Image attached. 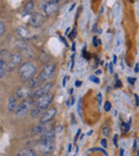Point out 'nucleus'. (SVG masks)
Returning a JSON list of instances; mask_svg holds the SVG:
<instances>
[{
    "label": "nucleus",
    "mask_w": 139,
    "mask_h": 156,
    "mask_svg": "<svg viewBox=\"0 0 139 156\" xmlns=\"http://www.w3.org/2000/svg\"><path fill=\"white\" fill-rule=\"evenodd\" d=\"M18 75L23 80H29L37 73V67L33 63L31 62H24L20 65L17 69Z\"/></svg>",
    "instance_id": "nucleus-1"
},
{
    "label": "nucleus",
    "mask_w": 139,
    "mask_h": 156,
    "mask_svg": "<svg viewBox=\"0 0 139 156\" xmlns=\"http://www.w3.org/2000/svg\"><path fill=\"white\" fill-rule=\"evenodd\" d=\"M52 88V83H43L41 87H39L37 89H35L34 91H32L31 93L30 98L32 100H37V98H41V96H44L46 94L49 93L50 89Z\"/></svg>",
    "instance_id": "nucleus-2"
},
{
    "label": "nucleus",
    "mask_w": 139,
    "mask_h": 156,
    "mask_svg": "<svg viewBox=\"0 0 139 156\" xmlns=\"http://www.w3.org/2000/svg\"><path fill=\"white\" fill-rule=\"evenodd\" d=\"M23 62V57L18 51H15L10 56L8 63V71H14L17 66H20Z\"/></svg>",
    "instance_id": "nucleus-3"
},
{
    "label": "nucleus",
    "mask_w": 139,
    "mask_h": 156,
    "mask_svg": "<svg viewBox=\"0 0 139 156\" xmlns=\"http://www.w3.org/2000/svg\"><path fill=\"white\" fill-rule=\"evenodd\" d=\"M52 98H54V94H46V95L44 96H41V98H37V101L34 102V106L37 107V108L42 109V110H45V109H47L48 107H49L50 103H52Z\"/></svg>",
    "instance_id": "nucleus-4"
},
{
    "label": "nucleus",
    "mask_w": 139,
    "mask_h": 156,
    "mask_svg": "<svg viewBox=\"0 0 139 156\" xmlns=\"http://www.w3.org/2000/svg\"><path fill=\"white\" fill-rule=\"evenodd\" d=\"M15 48L20 55H25L27 58H32L33 57V51L31 49V47L26 43L25 41L20 40V41H17L15 43Z\"/></svg>",
    "instance_id": "nucleus-5"
},
{
    "label": "nucleus",
    "mask_w": 139,
    "mask_h": 156,
    "mask_svg": "<svg viewBox=\"0 0 139 156\" xmlns=\"http://www.w3.org/2000/svg\"><path fill=\"white\" fill-rule=\"evenodd\" d=\"M57 115V109L55 107H48L47 109L43 111L42 115L40 117V123L41 124H47L56 117Z\"/></svg>",
    "instance_id": "nucleus-6"
},
{
    "label": "nucleus",
    "mask_w": 139,
    "mask_h": 156,
    "mask_svg": "<svg viewBox=\"0 0 139 156\" xmlns=\"http://www.w3.org/2000/svg\"><path fill=\"white\" fill-rule=\"evenodd\" d=\"M55 71H56V65L55 64H46L45 66L42 67V69L40 71L39 76L43 79V81L48 80L52 75H54Z\"/></svg>",
    "instance_id": "nucleus-7"
},
{
    "label": "nucleus",
    "mask_w": 139,
    "mask_h": 156,
    "mask_svg": "<svg viewBox=\"0 0 139 156\" xmlns=\"http://www.w3.org/2000/svg\"><path fill=\"white\" fill-rule=\"evenodd\" d=\"M33 105V100H23V102L20 104H18L17 108L15 110V113L17 115H25L26 112H28L29 110L31 109Z\"/></svg>",
    "instance_id": "nucleus-8"
},
{
    "label": "nucleus",
    "mask_w": 139,
    "mask_h": 156,
    "mask_svg": "<svg viewBox=\"0 0 139 156\" xmlns=\"http://www.w3.org/2000/svg\"><path fill=\"white\" fill-rule=\"evenodd\" d=\"M42 8H43V12L46 16H52L58 11V3L49 0V1H45L42 5Z\"/></svg>",
    "instance_id": "nucleus-9"
},
{
    "label": "nucleus",
    "mask_w": 139,
    "mask_h": 156,
    "mask_svg": "<svg viewBox=\"0 0 139 156\" xmlns=\"http://www.w3.org/2000/svg\"><path fill=\"white\" fill-rule=\"evenodd\" d=\"M44 23V16L41 13H32L29 18V26L33 27V28H39L42 26V24Z\"/></svg>",
    "instance_id": "nucleus-10"
},
{
    "label": "nucleus",
    "mask_w": 139,
    "mask_h": 156,
    "mask_svg": "<svg viewBox=\"0 0 139 156\" xmlns=\"http://www.w3.org/2000/svg\"><path fill=\"white\" fill-rule=\"evenodd\" d=\"M54 140L52 141H40V143L37 144V147H39L40 152L43 154H49L52 152L54 150Z\"/></svg>",
    "instance_id": "nucleus-11"
},
{
    "label": "nucleus",
    "mask_w": 139,
    "mask_h": 156,
    "mask_svg": "<svg viewBox=\"0 0 139 156\" xmlns=\"http://www.w3.org/2000/svg\"><path fill=\"white\" fill-rule=\"evenodd\" d=\"M55 135H56V129H55L52 126L46 127L45 130L41 134L40 141H52V140H54Z\"/></svg>",
    "instance_id": "nucleus-12"
},
{
    "label": "nucleus",
    "mask_w": 139,
    "mask_h": 156,
    "mask_svg": "<svg viewBox=\"0 0 139 156\" xmlns=\"http://www.w3.org/2000/svg\"><path fill=\"white\" fill-rule=\"evenodd\" d=\"M31 93L32 91L29 87H20L16 90V98L20 100H27L28 98H30Z\"/></svg>",
    "instance_id": "nucleus-13"
},
{
    "label": "nucleus",
    "mask_w": 139,
    "mask_h": 156,
    "mask_svg": "<svg viewBox=\"0 0 139 156\" xmlns=\"http://www.w3.org/2000/svg\"><path fill=\"white\" fill-rule=\"evenodd\" d=\"M43 83H44L43 79H42L39 75L33 76L31 79H29L28 80V87L30 88V89H37V88L41 87Z\"/></svg>",
    "instance_id": "nucleus-14"
},
{
    "label": "nucleus",
    "mask_w": 139,
    "mask_h": 156,
    "mask_svg": "<svg viewBox=\"0 0 139 156\" xmlns=\"http://www.w3.org/2000/svg\"><path fill=\"white\" fill-rule=\"evenodd\" d=\"M18 106V102H17V98L16 96H10L9 98V101H8V110L10 112H15L16 108Z\"/></svg>",
    "instance_id": "nucleus-15"
},
{
    "label": "nucleus",
    "mask_w": 139,
    "mask_h": 156,
    "mask_svg": "<svg viewBox=\"0 0 139 156\" xmlns=\"http://www.w3.org/2000/svg\"><path fill=\"white\" fill-rule=\"evenodd\" d=\"M16 34L20 37L22 40L28 39L30 37V32H29V29L25 26H20L17 29H16Z\"/></svg>",
    "instance_id": "nucleus-16"
},
{
    "label": "nucleus",
    "mask_w": 139,
    "mask_h": 156,
    "mask_svg": "<svg viewBox=\"0 0 139 156\" xmlns=\"http://www.w3.org/2000/svg\"><path fill=\"white\" fill-rule=\"evenodd\" d=\"M33 10H34V2L32 0H29L28 2L25 5L24 9H23V15H29V14H32Z\"/></svg>",
    "instance_id": "nucleus-17"
},
{
    "label": "nucleus",
    "mask_w": 139,
    "mask_h": 156,
    "mask_svg": "<svg viewBox=\"0 0 139 156\" xmlns=\"http://www.w3.org/2000/svg\"><path fill=\"white\" fill-rule=\"evenodd\" d=\"M15 156H37V154H35V152L32 149L26 147V149H23L20 152H17L15 154Z\"/></svg>",
    "instance_id": "nucleus-18"
},
{
    "label": "nucleus",
    "mask_w": 139,
    "mask_h": 156,
    "mask_svg": "<svg viewBox=\"0 0 139 156\" xmlns=\"http://www.w3.org/2000/svg\"><path fill=\"white\" fill-rule=\"evenodd\" d=\"M8 63L5 60L0 59V78H3L8 73Z\"/></svg>",
    "instance_id": "nucleus-19"
},
{
    "label": "nucleus",
    "mask_w": 139,
    "mask_h": 156,
    "mask_svg": "<svg viewBox=\"0 0 139 156\" xmlns=\"http://www.w3.org/2000/svg\"><path fill=\"white\" fill-rule=\"evenodd\" d=\"M45 128H46L45 124H41V123H40L39 125L34 126V127L32 128V133H33V134H35V135H41L42 133L45 130Z\"/></svg>",
    "instance_id": "nucleus-20"
},
{
    "label": "nucleus",
    "mask_w": 139,
    "mask_h": 156,
    "mask_svg": "<svg viewBox=\"0 0 139 156\" xmlns=\"http://www.w3.org/2000/svg\"><path fill=\"white\" fill-rule=\"evenodd\" d=\"M42 113H43V110L34 106V108H32V109H31V111H30V117H31V118H37V117H41Z\"/></svg>",
    "instance_id": "nucleus-21"
},
{
    "label": "nucleus",
    "mask_w": 139,
    "mask_h": 156,
    "mask_svg": "<svg viewBox=\"0 0 139 156\" xmlns=\"http://www.w3.org/2000/svg\"><path fill=\"white\" fill-rule=\"evenodd\" d=\"M109 132H110V127H109L108 125H104L102 127V134L104 137H108Z\"/></svg>",
    "instance_id": "nucleus-22"
},
{
    "label": "nucleus",
    "mask_w": 139,
    "mask_h": 156,
    "mask_svg": "<svg viewBox=\"0 0 139 156\" xmlns=\"http://www.w3.org/2000/svg\"><path fill=\"white\" fill-rule=\"evenodd\" d=\"M5 25L3 24V22L0 20V37L5 34Z\"/></svg>",
    "instance_id": "nucleus-23"
},
{
    "label": "nucleus",
    "mask_w": 139,
    "mask_h": 156,
    "mask_svg": "<svg viewBox=\"0 0 139 156\" xmlns=\"http://www.w3.org/2000/svg\"><path fill=\"white\" fill-rule=\"evenodd\" d=\"M92 43H93V47H98V46L101 44V41L100 40H98V37L94 35L93 39H92Z\"/></svg>",
    "instance_id": "nucleus-24"
},
{
    "label": "nucleus",
    "mask_w": 139,
    "mask_h": 156,
    "mask_svg": "<svg viewBox=\"0 0 139 156\" xmlns=\"http://www.w3.org/2000/svg\"><path fill=\"white\" fill-rule=\"evenodd\" d=\"M90 80L92 81V83H100V79H98L96 76H94V75H91L90 76Z\"/></svg>",
    "instance_id": "nucleus-25"
},
{
    "label": "nucleus",
    "mask_w": 139,
    "mask_h": 156,
    "mask_svg": "<svg viewBox=\"0 0 139 156\" xmlns=\"http://www.w3.org/2000/svg\"><path fill=\"white\" fill-rule=\"evenodd\" d=\"M104 110L105 111H110L111 110V104L109 102H106L104 104Z\"/></svg>",
    "instance_id": "nucleus-26"
},
{
    "label": "nucleus",
    "mask_w": 139,
    "mask_h": 156,
    "mask_svg": "<svg viewBox=\"0 0 139 156\" xmlns=\"http://www.w3.org/2000/svg\"><path fill=\"white\" fill-rule=\"evenodd\" d=\"M122 126H123V132L124 133H127L128 130H130V125H128V124L122 122Z\"/></svg>",
    "instance_id": "nucleus-27"
},
{
    "label": "nucleus",
    "mask_w": 139,
    "mask_h": 156,
    "mask_svg": "<svg viewBox=\"0 0 139 156\" xmlns=\"http://www.w3.org/2000/svg\"><path fill=\"white\" fill-rule=\"evenodd\" d=\"M91 151H100V152H102V153H104L105 156H109L108 153H107V152L105 151L104 149H96V147H95V149H91Z\"/></svg>",
    "instance_id": "nucleus-28"
},
{
    "label": "nucleus",
    "mask_w": 139,
    "mask_h": 156,
    "mask_svg": "<svg viewBox=\"0 0 139 156\" xmlns=\"http://www.w3.org/2000/svg\"><path fill=\"white\" fill-rule=\"evenodd\" d=\"M134 98H135V105L136 106H139V98L137 94H134Z\"/></svg>",
    "instance_id": "nucleus-29"
},
{
    "label": "nucleus",
    "mask_w": 139,
    "mask_h": 156,
    "mask_svg": "<svg viewBox=\"0 0 139 156\" xmlns=\"http://www.w3.org/2000/svg\"><path fill=\"white\" fill-rule=\"evenodd\" d=\"M122 86L121 81L119 80V79H116V83H115V88H120Z\"/></svg>",
    "instance_id": "nucleus-30"
},
{
    "label": "nucleus",
    "mask_w": 139,
    "mask_h": 156,
    "mask_svg": "<svg viewBox=\"0 0 139 156\" xmlns=\"http://www.w3.org/2000/svg\"><path fill=\"white\" fill-rule=\"evenodd\" d=\"M101 144H102L103 145V147H104V149H105V147H107V141H106V139H102V140H101Z\"/></svg>",
    "instance_id": "nucleus-31"
},
{
    "label": "nucleus",
    "mask_w": 139,
    "mask_h": 156,
    "mask_svg": "<svg viewBox=\"0 0 139 156\" xmlns=\"http://www.w3.org/2000/svg\"><path fill=\"white\" fill-rule=\"evenodd\" d=\"M127 81L130 83V85H134V83H135V78H134V77H128V78H127Z\"/></svg>",
    "instance_id": "nucleus-32"
},
{
    "label": "nucleus",
    "mask_w": 139,
    "mask_h": 156,
    "mask_svg": "<svg viewBox=\"0 0 139 156\" xmlns=\"http://www.w3.org/2000/svg\"><path fill=\"white\" fill-rule=\"evenodd\" d=\"M80 133H81V129H78V130H77L76 135H75V138H74V141H77V139H78V137H79V135H80Z\"/></svg>",
    "instance_id": "nucleus-33"
},
{
    "label": "nucleus",
    "mask_w": 139,
    "mask_h": 156,
    "mask_svg": "<svg viewBox=\"0 0 139 156\" xmlns=\"http://www.w3.org/2000/svg\"><path fill=\"white\" fill-rule=\"evenodd\" d=\"M81 85H83V83H81L80 80H76V81H75V87L79 88V87H80Z\"/></svg>",
    "instance_id": "nucleus-34"
},
{
    "label": "nucleus",
    "mask_w": 139,
    "mask_h": 156,
    "mask_svg": "<svg viewBox=\"0 0 139 156\" xmlns=\"http://www.w3.org/2000/svg\"><path fill=\"white\" fill-rule=\"evenodd\" d=\"M98 105L102 104V94L101 93L98 94Z\"/></svg>",
    "instance_id": "nucleus-35"
},
{
    "label": "nucleus",
    "mask_w": 139,
    "mask_h": 156,
    "mask_svg": "<svg viewBox=\"0 0 139 156\" xmlns=\"http://www.w3.org/2000/svg\"><path fill=\"white\" fill-rule=\"evenodd\" d=\"M75 37H76V31L73 30V31H72V33L70 34V37H71V39H74Z\"/></svg>",
    "instance_id": "nucleus-36"
},
{
    "label": "nucleus",
    "mask_w": 139,
    "mask_h": 156,
    "mask_svg": "<svg viewBox=\"0 0 139 156\" xmlns=\"http://www.w3.org/2000/svg\"><path fill=\"white\" fill-rule=\"evenodd\" d=\"M109 72H110V73H112V72H113V64H112V63H110V64H109Z\"/></svg>",
    "instance_id": "nucleus-37"
},
{
    "label": "nucleus",
    "mask_w": 139,
    "mask_h": 156,
    "mask_svg": "<svg viewBox=\"0 0 139 156\" xmlns=\"http://www.w3.org/2000/svg\"><path fill=\"white\" fill-rule=\"evenodd\" d=\"M66 79H67V76H65V77L63 78V81H62V86H63V87H65V83H66Z\"/></svg>",
    "instance_id": "nucleus-38"
},
{
    "label": "nucleus",
    "mask_w": 139,
    "mask_h": 156,
    "mask_svg": "<svg viewBox=\"0 0 139 156\" xmlns=\"http://www.w3.org/2000/svg\"><path fill=\"white\" fill-rule=\"evenodd\" d=\"M70 103H71V105H73L75 103V98H74V96H72V98H70Z\"/></svg>",
    "instance_id": "nucleus-39"
},
{
    "label": "nucleus",
    "mask_w": 139,
    "mask_h": 156,
    "mask_svg": "<svg viewBox=\"0 0 139 156\" xmlns=\"http://www.w3.org/2000/svg\"><path fill=\"white\" fill-rule=\"evenodd\" d=\"M134 71L136 72V73H138V72H139V65L138 64L135 65V69H134Z\"/></svg>",
    "instance_id": "nucleus-40"
},
{
    "label": "nucleus",
    "mask_w": 139,
    "mask_h": 156,
    "mask_svg": "<svg viewBox=\"0 0 139 156\" xmlns=\"http://www.w3.org/2000/svg\"><path fill=\"white\" fill-rule=\"evenodd\" d=\"M117 139H118V136H117V135H116V136H115V138H113V142H115V145H116V147H117Z\"/></svg>",
    "instance_id": "nucleus-41"
},
{
    "label": "nucleus",
    "mask_w": 139,
    "mask_h": 156,
    "mask_svg": "<svg viewBox=\"0 0 139 156\" xmlns=\"http://www.w3.org/2000/svg\"><path fill=\"white\" fill-rule=\"evenodd\" d=\"M60 40H61V41H62V42H63V43H64V45H65V46H67V43H66V42H65V40H64V39H63V37H60Z\"/></svg>",
    "instance_id": "nucleus-42"
},
{
    "label": "nucleus",
    "mask_w": 139,
    "mask_h": 156,
    "mask_svg": "<svg viewBox=\"0 0 139 156\" xmlns=\"http://www.w3.org/2000/svg\"><path fill=\"white\" fill-rule=\"evenodd\" d=\"M71 150H72V144H69L67 145V152H71Z\"/></svg>",
    "instance_id": "nucleus-43"
},
{
    "label": "nucleus",
    "mask_w": 139,
    "mask_h": 156,
    "mask_svg": "<svg viewBox=\"0 0 139 156\" xmlns=\"http://www.w3.org/2000/svg\"><path fill=\"white\" fill-rule=\"evenodd\" d=\"M57 132H58V133H61V132H62V126L59 125V126H58V130H57Z\"/></svg>",
    "instance_id": "nucleus-44"
},
{
    "label": "nucleus",
    "mask_w": 139,
    "mask_h": 156,
    "mask_svg": "<svg viewBox=\"0 0 139 156\" xmlns=\"http://www.w3.org/2000/svg\"><path fill=\"white\" fill-rule=\"evenodd\" d=\"M112 63L115 64V63H117V57L116 56H113V61H112Z\"/></svg>",
    "instance_id": "nucleus-45"
},
{
    "label": "nucleus",
    "mask_w": 139,
    "mask_h": 156,
    "mask_svg": "<svg viewBox=\"0 0 139 156\" xmlns=\"http://www.w3.org/2000/svg\"><path fill=\"white\" fill-rule=\"evenodd\" d=\"M74 7H75V3H73V5H71V8H70V11H72V10L74 9Z\"/></svg>",
    "instance_id": "nucleus-46"
},
{
    "label": "nucleus",
    "mask_w": 139,
    "mask_h": 156,
    "mask_svg": "<svg viewBox=\"0 0 139 156\" xmlns=\"http://www.w3.org/2000/svg\"><path fill=\"white\" fill-rule=\"evenodd\" d=\"M120 156H123V149L120 150Z\"/></svg>",
    "instance_id": "nucleus-47"
},
{
    "label": "nucleus",
    "mask_w": 139,
    "mask_h": 156,
    "mask_svg": "<svg viewBox=\"0 0 139 156\" xmlns=\"http://www.w3.org/2000/svg\"><path fill=\"white\" fill-rule=\"evenodd\" d=\"M72 50L73 51L75 50V43H73V45H72Z\"/></svg>",
    "instance_id": "nucleus-48"
},
{
    "label": "nucleus",
    "mask_w": 139,
    "mask_h": 156,
    "mask_svg": "<svg viewBox=\"0 0 139 156\" xmlns=\"http://www.w3.org/2000/svg\"><path fill=\"white\" fill-rule=\"evenodd\" d=\"M52 1H54V2H56V3H58L60 0H52Z\"/></svg>",
    "instance_id": "nucleus-49"
},
{
    "label": "nucleus",
    "mask_w": 139,
    "mask_h": 156,
    "mask_svg": "<svg viewBox=\"0 0 139 156\" xmlns=\"http://www.w3.org/2000/svg\"><path fill=\"white\" fill-rule=\"evenodd\" d=\"M74 156H75V155H74Z\"/></svg>",
    "instance_id": "nucleus-50"
}]
</instances>
